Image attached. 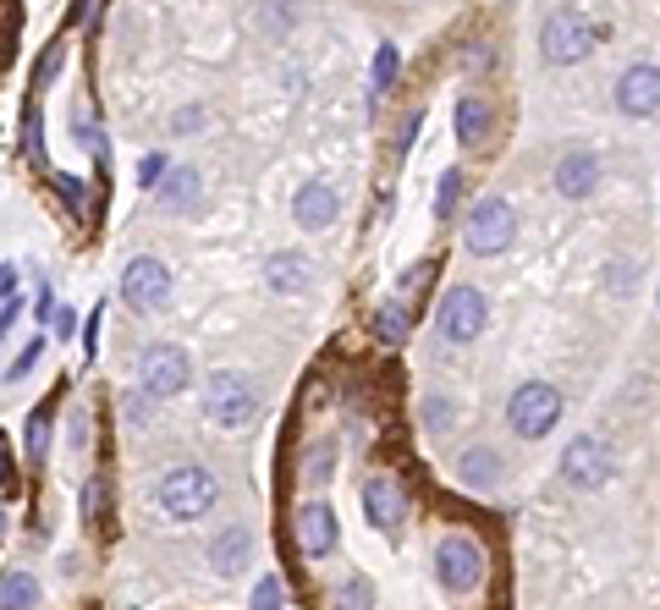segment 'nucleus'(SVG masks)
Returning <instances> with one entry per match:
<instances>
[{
    "label": "nucleus",
    "instance_id": "8",
    "mask_svg": "<svg viewBox=\"0 0 660 610\" xmlns=\"http://www.w3.org/2000/svg\"><path fill=\"white\" fill-rule=\"evenodd\" d=\"M561 478H567L572 489H605V484L616 478V456H611V445H605L600 434H578V440H567V451H561Z\"/></svg>",
    "mask_w": 660,
    "mask_h": 610
},
{
    "label": "nucleus",
    "instance_id": "11",
    "mask_svg": "<svg viewBox=\"0 0 660 610\" xmlns=\"http://www.w3.org/2000/svg\"><path fill=\"white\" fill-rule=\"evenodd\" d=\"M364 517H369V528H380L386 539H397L408 528V489L391 473H375L364 484Z\"/></svg>",
    "mask_w": 660,
    "mask_h": 610
},
{
    "label": "nucleus",
    "instance_id": "27",
    "mask_svg": "<svg viewBox=\"0 0 660 610\" xmlns=\"http://www.w3.org/2000/svg\"><path fill=\"white\" fill-rule=\"evenodd\" d=\"M45 434H50V407H34V413H29V456H34V462L45 456Z\"/></svg>",
    "mask_w": 660,
    "mask_h": 610
},
{
    "label": "nucleus",
    "instance_id": "6",
    "mask_svg": "<svg viewBox=\"0 0 660 610\" xmlns=\"http://www.w3.org/2000/svg\"><path fill=\"white\" fill-rule=\"evenodd\" d=\"M204 413H209V423H220V429H248V423L259 418V391H253V380L237 374V369L209 374V385H204Z\"/></svg>",
    "mask_w": 660,
    "mask_h": 610
},
{
    "label": "nucleus",
    "instance_id": "23",
    "mask_svg": "<svg viewBox=\"0 0 660 610\" xmlns=\"http://www.w3.org/2000/svg\"><path fill=\"white\" fill-rule=\"evenodd\" d=\"M330 473H337V445H330V440H314L308 456H303V484L319 489V484H330Z\"/></svg>",
    "mask_w": 660,
    "mask_h": 610
},
{
    "label": "nucleus",
    "instance_id": "7",
    "mask_svg": "<svg viewBox=\"0 0 660 610\" xmlns=\"http://www.w3.org/2000/svg\"><path fill=\"white\" fill-rule=\"evenodd\" d=\"M485 572H490V561H485V544L474 533H446L435 544V577L446 594H474L485 583Z\"/></svg>",
    "mask_w": 660,
    "mask_h": 610
},
{
    "label": "nucleus",
    "instance_id": "24",
    "mask_svg": "<svg viewBox=\"0 0 660 610\" xmlns=\"http://www.w3.org/2000/svg\"><path fill=\"white\" fill-rule=\"evenodd\" d=\"M397 67H402L397 45H380V50H375V67H369V83H375V94H386V89L397 83Z\"/></svg>",
    "mask_w": 660,
    "mask_h": 610
},
{
    "label": "nucleus",
    "instance_id": "29",
    "mask_svg": "<svg viewBox=\"0 0 660 610\" xmlns=\"http://www.w3.org/2000/svg\"><path fill=\"white\" fill-rule=\"evenodd\" d=\"M166 171H171V160H166V155H144V166H138V182H144V188H155Z\"/></svg>",
    "mask_w": 660,
    "mask_h": 610
},
{
    "label": "nucleus",
    "instance_id": "39",
    "mask_svg": "<svg viewBox=\"0 0 660 610\" xmlns=\"http://www.w3.org/2000/svg\"><path fill=\"white\" fill-rule=\"evenodd\" d=\"M655 303H660V286H655Z\"/></svg>",
    "mask_w": 660,
    "mask_h": 610
},
{
    "label": "nucleus",
    "instance_id": "34",
    "mask_svg": "<svg viewBox=\"0 0 660 610\" xmlns=\"http://www.w3.org/2000/svg\"><path fill=\"white\" fill-rule=\"evenodd\" d=\"M23 314V297H7V308H0V336H7L12 330V319Z\"/></svg>",
    "mask_w": 660,
    "mask_h": 610
},
{
    "label": "nucleus",
    "instance_id": "10",
    "mask_svg": "<svg viewBox=\"0 0 660 610\" xmlns=\"http://www.w3.org/2000/svg\"><path fill=\"white\" fill-rule=\"evenodd\" d=\"M187 380H193V363H187L182 347H149V352L138 358V385H144V396H155V402L182 396Z\"/></svg>",
    "mask_w": 660,
    "mask_h": 610
},
{
    "label": "nucleus",
    "instance_id": "30",
    "mask_svg": "<svg viewBox=\"0 0 660 610\" xmlns=\"http://www.w3.org/2000/svg\"><path fill=\"white\" fill-rule=\"evenodd\" d=\"M39 352H45V341H29V347H23V358H18V363L7 369V380H23V374H29V369L39 363Z\"/></svg>",
    "mask_w": 660,
    "mask_h": 610
},
{
    "label": "nucleus",
    "instance_id": "33",
    "mask_svg": "<svg viewBox=\"0 0 660 610\" xmlns=\"http://www.w3.org/2000/svg\"><path fill=\"white\" fill-rule=\"evenodd\" d=\"M61 50H67V45H56V50H50V56H45V61H39V78H34V83H39V89H45V83H50V78H56V67H61Z\"/></svg>",
    "mask_w": 660,
    "mask_h": 610
},
{
    "label": "nucleus",
    "instance_id": "16",
    "mask_svg": "<svg viewBox=\"0 0 660 610\" xmlns=\"http://www.w3.org/2000/svg\"><path fill=\"white\" fill-rule=\"evenodd\" d=\"M264 281H270V292H281V297H303V292L314 286V264H308L303 253H270Z\"/></svg>",
    "mask_w": 660,
    "mask_h": 610
},
{
    "label": "nucleus",
    "instance_id": "4",
    "mask_svg": "<svg viewBox=\"0 0 660 610\" xmlns=\"http://www.w3.org/2000/svg\"><path fill=\"white\" fill-rule=\"evenodd\" d=\"M512 242H517V210H512L507 199H479L474 215L463 221V248H468L474 259H496V253H507Z\"/></svg>",
    "mask_w": 660,
    "mask_h": 610
},
{
    "label": "nucleus",
    "instance_id": "13",
    "mask_svg": "<svg viewBox=\"0 0 660 610\" xmlns=\"http://www.w3.org/2000/svg\"><path fill=\"white\" fill-rule=\"evenodd\" d=\"M550 188H556L567 204L594 199V188H600V155H594V149H567V155L556 160V171H550Z\"/></svg>",
    "mask_w": 660,
    "mask_h": 610
},
{
    "label": "nucleus",
    "instance_id": "36",
    "mask_svg": "<svg viewBox=\"0 0 660 610\" xmlns=\"http://www.w3.org/2000/svg\"><path fill=\"white\" fill-rule=\"evenodd\" d=\"M7 281H12V270H7V264H0V286H7Z\"/></svg>",
    "mask_w": 660,
    "mask_h": 610
},
{
    "label": "nucleus",
    "instance_id": "2",
    "mask_svg": "<svg viewBox=\"0 0 660 610\" xmlns=\"http://www.w3.org/2000/svg\"><path fill=\"white\" fill-rule=\"evenodd\" d=\"M561 423V391L550 380H523L507 402V429L517 440H545Z\"/></svg>",
    "mask_w": 660,
    "mask_h": 610
},
{
    "label": "nucleus",
    "instance_id": "18",
    "mask_svg": "<svg viewBox=\"0 0 660 610\" xmlns=\"http://www.w3.org/2000/svg\"><path fill=\"white\" fill-rule=\"evenodd\" d=\"M457 478H463L468 489L490 495V489H501V456H496L490 445H468V451L457 456Z\"/></svg>",
    "mask_w": 660,
    "mask_h": 610
},
{
    "label": "nucleus",
    "instance_id": "21",
    "mask_svg": "<svg viewBox=\"0 0 660 610\" xmlns=\"http://www.w3.org/2000/svg\"><path fill=\"white\" fill-rule=\"evenodd\" d=\"M330 610H375V583L364 572H348L337 588H330Z\"/></svg>",
    "mask_w": 660,
    "mask_h": 610
},
{
    "label": "nucleus",
    "instance_id": "5",
    "mask_svg": "<svg viewBox=\"0 0 660 610\" xmlns=\"http://www.w3.org/2000/svg\"><path fill=\"white\" fill-rule=\"evenodd\" d=\"M485 319H490V303H485V292H479V286L457 281V286H446V292H441V308H435V330H441V341L468 347V341H479V336H485Z\"/></svg>",
    "mask_w": 660,
    "mask_h": 610
},
{
    "label": "nucleus",
    "instance_id": "32",
    "mask_svg": "<svg viewBox=\"0 0 660 610\" xmlns=\"http://www.w3.org/2000/svg\"><path fill=\"white\" fill-rule=\"evenodd\" d=\"M50 319H56V336H72V330H78V314H72L67 303H56V308H50Z\"/></svg>",
    "mask_w": 660,
    "mask_h": 610
},
{
    "label": "nucleus",
    "instance_id": "35",
    "mask_svg": "<svg viewBox=\"0 0 660 610\" xmlns=\"http://www.w3.org/2000/svg\"><path fill=\"white\" fill-rule=\"evenodd\" d=\"M198 122H204V111H193V105H187V111L177 116V133H187V127H198Z\"/></svg>",
    "mask_w": 660,
    "mask_h": 610
},
{
    "label": "nucleus",
    "instance_id": "20",
    "mask_svg": "<svg viewBox=\"0 0 660 610\" xmlns=\"http://www.w3.org/2000/svg\"><path fill=\"white\" fill-rule=\"evenodd\" d=\"M452 122H457V138H463L468 149H479V144L490 138V105H485L479 94H463V100H457V116H452Z\"/></svg>",
    "mask_w": 660,
    "mask_h": 610
},
{
    "label": "nucleus",
    "instance_id": "31",
    "mask_svg": "<svg viewBox=\"0 0 660 610\" xmlns=\"http://www.w3.org/2000/svg\"><path fill=\"white\" fill-rule=\"evenodd\" d=\"M264 18H270V29L281 34V29H292V7L286 0H264Z\"/></svg>",
    "mask_w": 660,
    "mask_h": 610
},
{
    "label": "nucleus",
    "instance_id": "17",
    "mask_svg": "<svg viewBox=\"0 0 660 610\" xmlns=\"http://www.w3.org/2000/svg\"><path fill=\"white\" fill-rule=\"evenodd\" d=\"M248 555H253V533H248L242 522L220 528V533H215V544H209V566H215L220 577H237V572L248 566Z\"/></svg>",
    "mask_w": 660,
    "mask_h": 610
},
{
    "label": "nucleus",
    "instance_id": "26",
    "mask_svg": "<svg viewBox=\"0 0 660 610\" xmlns=\"http://www.w3.org/2000/svg\"><path fill=\"white\" fill-rule=\"evenodd\" d=\"M457 199H463V171H446V177H441V193H435V215H441V221H452Z\"/></svg>",
    "mask_w": 660,
    "mask_h": 610
},
{
    "label": "nucleus",
    "instance_id": "1",
    "mask_svg": "<svg viewBox=\"0 0 660 610\" xmlns=\"http://www.w3.org/2000/svg\"><path fill=\"white\" fill-rule=\"evenodd\" d=\"M215 495H220V484H215V473L198 467V462L166 467L160 484H155V500H160V511H166L171 522H198V517L215 506Z\"/></svg>",
    "mask_w": 660,
    "mask_h": 610
},
{
    "label": "nucleus",
    "instance_id": "15",
    "mask_svg": "<svg viewBox=\"0 0 660 610\" xmlns=\"http://www.w3.org/2000/svg\"><path fill=\"white\" fill-rule=\"evenodd\" d=\"M337 215H342V199H337V188H330V182L314 177V182L297 188V199H292V221H297L303 231H325Z\"/></svg>",
    "mask_w": 660,
    "mask_h": 610
},
{
    "label": "nucleus",
    "instance_id": "3",
    "mask_svg": "<svg viewBox=\"0 0 660 610\" xmlns=\"http://www.w3.org/2000/svg\"><path fill=\"white\" fill-rule=\"evenodd\" d=\"M594 39H600V29H594L583 12H572V7H556V12L539 23V56H545L550 67H578V61L594 50Z\"/></svg>",
    "mask_w": 660,
    "mask_h": 610
},
{
    "label": "nucleus",
    "instance_id": "37",
    "mask_svg": "<svg viewBox=\"0 0 660 610\" xmlns=\"http://www.w3.org/2000/svg\"><path fill=\"white\" fill-rule=\"evenodd\" d=\"M0 478H7V451H0Z\"/></svg>",
    "mask_w": 660,
    "mask_h": 610
},
{
    "label": "nucleus",
    "instance_id": "38",
    "mask_svg": "<svg viewBox=\"0 0 660 610\" xmlns=\"http://www.w3.org/2000/svg\"><path fill=\"white\" fill-rule=\"evenodd\" d=\"M0 528H7V511H0Z\"/></svg>",
    "mask_w": 660,
    "mask_h": 610
},
{
    "label": "nucleus",
    "instance_id": "14",
    "mask_svg": "<svg viewBox=\"0 0 660 610\" xmlns=\"http://www.w3.org/2000/svg\"><path fill=\"white\" fill-rule=\"evenodd\" d=\"M337 544H342V522H337V511H330L325 500L297 506V550H303V555H330Z\"/></svg>",
    "mask_w": 660,
    "mask_h": 610
},
{
    "label": "nucleus",
    "instance_id": "9",
    "mask_svg": "<svg viewBox=\"0 0 660 610\" xmlns=\"http://www.w3.org/2000/svg\"><path fill=\"white\" fill-rule=\"evenodd\" d=\"M122 303H127L133 314H155V308H166V303H171V270H166L160 259L138 253V259L122 270Z\"/></svg>",
    "mask_w": 660,
    "mask_h": 610
},
{
    "label": "nucleus",
    "instance_id": "22",
    "mask_svg": "<svg viewBox=\"0 0 660 610\" xmlns=\"http://www.w3.org/2000/svg\"><path fill=\"white\" fill-rule=\"evenodd\" d=\"M34 605H39L34 572H7L0 577V610H34Z\"/></svg>",
    "mask_w": 660,
    "mask_h": 610
},
{
    "label": "nucleus",
    "instance_id": "28",
    "mask_svg": "<svg viewBox=\"0 0 660 610\" xmlns=\"http://www.w3.org/2000/svg\"><path fill=\"white\" fill-rule=\"evenodd\" d=\"M253 610H281V583H275V577H259V588H253Z\"/></svg>",
    "mask_w": 660,
    "mask_h": 610
},
{
    "label": "nucleus",
    "instance_id": "12",
    "mask_svg": "<svg viewBox=\"0 0 660 610\" xmlns=\"http://www.w3.org/2000/svg\"><path fill=\"white\" fill-rule=\"evenodd\" d=\"M616 111L633 116V122H644V116L660 111V67L655 61H638V67H627L616 78Z\"/></svg>",
    "mask_w": 660,
    "mask_h": 610
},
{
    "label": "nucleus",
    "instance_id": "19",
    "mask_svg": "<svg viewBox=\"0 0 660 610\" xmlns=\"http://www.w3.org/2000/svg\"><path fill=\"white\" fill-rule=\"evenodd\" d=\"M149 193H155L166 210H193V204H198V193H204V182H198V171H187V166H182V171H166Z\"/></svg>",
    "mask_w": 660,
    "mask_h": 610
},
{
    "label": "nucleus",
    "instance_id": "25",
    "mask_svg": "<svg viewBox=\"0 0 660 610\" xmlns=\"http://www.w3.org/2000/svg\"><path fill=\"white\" fill-rule=\"evenodd\" d=\"M375 336H380V341H402V336H408V319H402V308H397V303L375 308Z\"/></svg>",
    "mask_w": 660,
    "mask_h": 610
}]
</instances>
